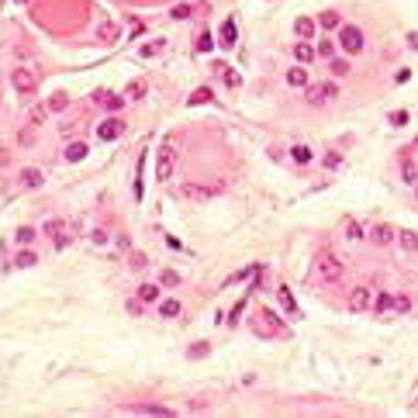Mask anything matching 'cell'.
<instances>
[{"label": "cell", "mask_w": 418, "mask_h": 418, "mask_svg": "<svg viewBox=\"0 0 418 418\" xmlns=\"http://www.w3.org/2000/svg\"><path fill=\"white\" fill-rule=\"evenodd\" d=\"M335 97H339V83L335 80H322V83H308L304 86V100L315 104V107H322V104H329Z\"/></svg>", "instance_id": "cell-1"}, {"label": "cell", "mask_w": 418, "mask_h": 418, "mask_svg": "<svg viewBox=\"0 0 418 418\" xmlns=\"http://www.w3.org/2000/svg\"><path fill=\"white\" fill-rule=\"evenodd\" d=\"M315 52H318V49H315V45H308L304 38H301V42L294 45V56H297V63H301V66H311V59H315Z\"/></svg>", "instance_id": "cell-14"}, {"label": "cell", "mask_w": 418, "mask_h": 418, "mask_svg": "<svg viewBox=\"0 0 418 418\" xmlns=\"http://www.w3.org/2000/svg\"><path fill=\"white\" fill-rule=\"evenodd\" d=\"M17 3H28V0H17Z\"/></svg>", "instance_id": "cell-50"}, {"label": "cell", "mask_w": 418, "mask_h": 418, "mask_svg": "<svg viewBox=\"0 0 418 418\" xmlns=\"http://www.w3.org/2000/svg\"><path fill=\"white\" fill-rule=\"evenodd\" d=\"M159 290H163V283H142L139 297L145 301V304H152V301H159Z\"/></svg>", "instance_id": "cell-21"}, {"label": "cell", "mask_w": 418, "mask_h": 418, "mask_svg": "<svg viewBox=\"0 0 418 418\" xmlns=\"http://www.w3.org/2000/svg\"><path fill=\"white\" fill-rule=\"evenodd\" d=\"M287 83H290V86H308V83H311V80H308V70H304L301 63L290 66V70H287Z\"/></svg>", "instance_id": "cell-16"}, {"label": "cell", "mask_w": 418, "mask_h": 418, "mask_svg": "<svg viewBox=\"0 0 418 418\" xmlns=\"http://www.w3.org/2000/svg\"><path fill=\"white\" fill-rule=\"evenodd\" d=\"M97 38H100L104 45H114V42L121 38V28H118L114 21H100V24H97Z\"/></svg>", "instance_id": "cell-10"}, {"label": "cell", "mask_w": 418, "mask_h": 418, "mask_svg": "<svg viewBox=\"0 0 418 418\" xmlns=\"http://www.w3.org/2000/svg\"><path fill=\"white\" fill-rule=\"evenodd\" d=\"M290 159H294V163H311L315 152H311L308 145H294V149H290Z\"/></svg>", "instance_id": "cell-27"}, {"label": "cell", "mask_w": 418, "mask_h": 418, "mask_svg": "<svg viewBox=\"0 0 418 418\" xmlns=\"http://www.w3.org/2000/svg\"><path fill=\"white\" fill-rule=\"evenodd\" d=\"M370 239H373L377 246H391V239H398V232H394L391 225H377V228L370 232Z\"/></svg>", "instance_id": "cell-15"}, {"label": "cell", "mask_w": 418, "mask_h": 418, "mask_svg": "<svg viewBox=\"0 0 418 418\" xmlns=\"http://www.w3.org/2000/svg\"><path fill=\"white\" fill-rule=\"evenodd\" d=\"M125 100H128L125 93H114V97H104V104H107L111 111H121V107H125Z\"/></svg>", "instance_id": "cell-36"}, {"label": "cell", "mask_w": 418, "mask_h": 418, "mask_svg": "<svg viewBox=\"0 0 418 418\" xmlns=\"http://www.w3.org/2000/svg\"><path fill=\"white\" fill-rule=\"evenodd\" d=\"M405 121H408V111H394V114H391V125H394V128H401Z\"/></svg>", "instance_id": "cell-44"}, {"label": "cell", "mask_w": 418, "mask_h": 418, "mask_svg": "<svg viewBox=\"0 0 418 418\" xmlns=\"http://www.w3.org/2000/svg\"><path fill=\"white\" fill-rule=\"evenodd\" d=\"M252 329H256L259 335H280V318L273 311H259V315L252 318Z\"/></svg>", "instance_id": "cell-6"}, {"label": "cell", "mask_w": 418, "mask_h": 418, "mask_svg": "<svg viewBox=\"0 0 418 418\" xmlns=\"http://www.w3.org/2000/svg\"><path fill=\"white\" fill-rule=\"evenodd\" d=\"M218 45H221V49H232V45H235V21H232V17L225 21V28H221V42H218Z\"/></svg>", "instance_id": "cell-23"}, {"label": "cell", "mask_w": 418, "mask_h": 418, "mask_svg": "<svg viewBox=\"0 0 418 418\" xmlns=\"http://www.w3.org/2000/svg\"><path fill=\"white\" fill-rule=\"evenodd\" d=\"M163 45H166L163 38H156L152 45H142V59H152V56H159V52H163Z\"/></svg>", "instance_id": "cell-33"}, {"label": "cell", "mask_w": 418, "mask_h": 418, "mask_svg": "<svg viewBox=\"0 0 418 418\" xmlns=\"http://www.w3.org/2000/svg\"><path fill=\"white\" fill-rule=\"evenodd\" d=\"M42 183H45L42 169H31V166H28V169H21V187H28V190H38Z\"/></svg>", "instance_id": "cell-13"}, {"label": "cell", "mask_w": 418, "mask_h": 418, "mask_svg": "<svg viewBox=\"0 0 418 418\" xmlns=\"http://www.w3.org/2000/svg\"><path fill=\"white\" fill-rule=\"evenodd\" d=\"M218 70H221V76H225V83H228V86H239V83H242V80H239V73H232L228 66H218Z\"/></svg>", "instance_id": "cell-41"}, {"label": "cell", "mask_w": 418, "mask_h": 418, "mask_svg": "<svg viewBox=\"0 0 418 418\" xmlns=\"http://www.w3.org/2000/svg\"><path fill=\"white\" fill-rule=\"evenodd\" d=\"M159 283H163V287H176V283H180V273H176V270H169V266H166V270H163V273H159Z\"/></svg>", "instance_id": "cell-31"}, {"label": "cell", "mask_w": 418, "mask_h": 418, "mask_svg": "<svg viewBox=\"0 0 418 418\" xmlns=\"http://www.w3.org/2000/svg\"><path fill=\"white\" fill-rule=\"evenodd\" d=\"M315 28H318V21H311V17H297V21H294V35L304 38V42H311Z\"/></svg>", "instance_id": "cell-12"}, {"label": "cell", "mask_w": 418, "mask_h": 418, "mask_svg": "<svg viewBox=\"0 0 418 418\" xmlns=\"http://www.w3.org/2000/svg\"><path fill=\"white\" fill-rule=\"evenodd\" d=\"M35 235H38V232H35L31 225H21V228L14 232V239H17V246H31V242H35Z\"/></svg>", "instance_id": "cell-26"}, {"label": "cell", "mask_w": 418, "mask_h": 418, "mask_svg": "<svg viewBox=\"0 0 418 418\" xmlns=\"http://www.w3.org/2000/svg\"><path fill=\"white\" fill-rule=\"evenodd\" d=\"M211 100H214L211 86H197V90H194V93L187 97V104H190V107H197V104H211Z\"/></svg>", "instance_id": "cell-20"}, {"label": "cell", "mask_w": 418, "mask_h": 418, "mask_svg": "<svg viewBox=\"0 0 418 418\" xmlns=\"http://www.w3.org/2000/svg\"><path fill=\"white\" fill-rule=\"evenodd\" d=\"M221 190V183H214V187H201V183H187L183 187V197H190V201H211L214 194Z\"/></svg>", "instance_id": "cell-9"}, {"label": "cell", "mask_w": 418, "mask_h": 418, "mask_svg": "<svg viewBox=\"0 0 418 418\" xmlns=\"http://www.w3.org/2000/svg\"><path fill=\"white\" fill-rule=\"evenodd\" d=\"M14 263H17V266H35V263H38V256H35V252H28V249H24V252H21V256H17V259H14Z\"/></svg>", "instance_id": "cell-40"}, {"label": "cell", "mask_w": 418, "mask_h": 418, "mask_svg": "<svg viewBox=\"0 0 418 418\" xmlns=\"http://www.w3.org/2000/svg\"><path fill=\"white\" fill-rule=\"evenodd\" d=\"M408 45H412V49H418V35H408Z\"/></svg>", "instance_id": "cell-49"}, {"label": "cell", "mask_w": 418, "mask_h": 418, "mask_svg": "<svg viewBox=\"0 0 418 418\" xmlns=\"http://www.w3.org/2000/svg\"><path fill=\"white\" fill-rule=\"evenodd\" d=\"M52 111H49V104H35L31 111H28V125L35 128V125H45V118H49Z\"/></svg>", "instance_id": "cell-19"}, {"label": "cell", "mask_w": 418, "mask_h": 418, "mask_svg": "<svg viewBox=\"0 0 418 418\" xmlns=\"http://www.w3.org/2000/svg\"><path fill=\"white\" fill-rule=\"evenodd\" d=\"M339 163H342V156H339V152H332V156H329V159H325V166H329V169H335V166H339Z\"/></svg>", "instance_id": "cell-47"}, {"label": "cell", "mask_w": 418, "mask_h": 418, "mask_svg": "<svg viewBox=\"0 0 418 418\" xmlns=\"http://www.w3.org/2000/svg\"><path fill=\"white\" fill-rule=\"evenodd\" d=\"M318 24H322L325 31H335V28H342V14H335V10H325V14H318Z\"/></svg>", "instance_id": "cell-18"}, {"label": "cell", "mask_w": 418, "mask_h": 418, "mask_svg": "<svg viewBox=\"0 0 418 418\" xmlns=\"http://www.w3.org/2000/svg\"><path fill=\"white\" fill-rule=\"evenodd\" d=\"M339 45H342V52L356 56V52H363L366 38H363V31H359L356 24H342V28H339Z\"/></svg>", "instance_id": "cell-2"}, {"label": "cell", "mask_w": 418, "mask_h": 418, "mask_svg": "<svg viewBox=\"0 0 418 418\" xmlns=\"http://www.w3.org/2000/svg\"><path fill=\"white\" fill-rule=\"evenodd\" d=\"M45 104H49V111H52V114H59V111H66V107H70V97H66V93H52Z\"/></svg>", "instance_id": "cell-25"}, {"label": "cell", "mask_w": 418, "mask_h": 418, "mask_svg": "<svg viewBox=\"0 0 418 418\" xmlns=\"http://www.w3.org/2000/svg\"><path fill=\"white\" fill-rule=\"evenodd\" d=\"M173 166H176V145H173V142H163V149H159V166H156L159 180H169V176H173Z\"/></svg>", "instance_id": "cell-4"}, {"label": "cell", "mask_w": 418, "mask_h": 418, "mask_svg": "<svg viewBox=\"0 0 418 418\" xmlns=\"http://www.w3.org/2000/svg\"><path fill=\"white\" fill-rule=\"evenodd\" d=\"M373 304V290L370 287H352L349 290V311H366Z\"/></svg>", "instance_id": "cell-7"}, {"label": "cell", "mask_w": 418, "mask_h": 418, "mask_svg": "<svg viewBox=\"0 0 418 418\" xmlns=\"http://www.w3.org/2000/svg\"><path fill=\"white\" fill-rule=\"evenodd\" d=\"M128 266H132V270H145V266H149L145 252H128Z\"/></svg>", "instance_id": "cell-34"}, {"label": "cell", "mask_w": 418, "mask_h": 418, "mask_svg": "<svg viewBox=\"0 0 418 418\" xmlns=\"http://www.w3.org/2000/svg\"><path fill=\"white\" fill-rule=\"evenodd\" d=\"M169 17H173V21H187V17H190V3H176V7H169Z\"/></svg>", "instance_id": "cell-32"}, {"label": "cell", "mask_w": 418, "mask_h": 418, "mask_svg": "<svg viewBox=\"0 0 418 418\" xmlns=\"http://www.w3.org/2000/svg\"><path fill=\"white\" fill-rule=\"evenodd\" d=\"M10 86L17 90V93H31L35 90V73L28 70V66H17V70H10Z\"/></svg>", "instance_id": "cell-5"}, {"label": "cell", "mask_w": 418, "mask_h": 418, "mask_svg": "<svg viewBox=\"0 0 418 418\" xmlns=\"http://www.w3.org/2000/svg\"><path fill=\"white\" fill-rule=\"evenodd\" d=\"M394 311H401V315H408V311H412V301H408L405 294H394Z\"/></svg>", "instance_id": "cell-37"}, {"label": "cell", "mask_w": 418, "mask_h": 418, "mask_svg": "<svg viewBox=\"0 0 418 418\" xmlns=\"http://www.w3.org/2000/svg\"><path fill=\"white\" fill-rule=\"evenodd\" d=\"M277 297H280V308H283L290 318H301V311H297V301H294V294H290L287 287H277Z\"/></svg>", "instance_id": "cell-11"}, {"label": "cell", "mask_w": 418, "mask_h": 418, "mask_svg": "<svg viewBox=\"0 0 418 418\" xmlns=\"http://www.w3.org/2000/svg\"><path fill=\"white\" fill-rule=\"evenodd\" d=\"M139 415H173L169 408H159V405H145V408H135Z\"/></svg>", "instance_id": "cell-38"}, {"label": "cell", "mask_w": 418, "mask_h": 418, "mask_svg": "<svg viewBox=\"0 0 418 418\" xmlns=\"http://www.w3.org/2000/svg\"><path fill=\"white\" fill-rule=\"evenodd\" d=\"M398 242H401V249H405V252H418V232H412V228L398 232Z\"/></svg>", "instance_id": "cell-17"}, {"label": "cell", "mask_w": 418, "mask_h": 418, "mask_svg": "<svg viewBox=\"0 0 418 418\" xmlns=\"http://www.w3.org/2000/svg\"><path fill=\"white\" fill-rule=\"evenodd\" d=\"M211 349H208V342H194V349H187V356L190 359H201V356H208Z\"/></svg>", "instance_id": "cell-39"}, {"label": "cell", "mask_w": 418, "mask_h": 418, "mask_svg": "<svg viewBox=\"0 0 418 418\" xmlns=\"http://www.w3.org/2000/svg\"><path fill=\"white\" fill-rule=\"evenodd\" d=\"M142 308H145V301H142V297L128 301V315H142Z\"/></svg>", "instance_id": "cell-45"}, {"label": "cell", "mask_w": 418, "mask_h": 418, "mask_svg": "<svg viewBox=\"0 0 418 418\" xmlns=\"http://www.w3.org/2000/svg\"><path fill=\"white\" fill-rule=\"evenodd\" d=\"M211 49H214V42H211V35L204 31V35L197 38V52H211Z\"/></svg>", "instance_id": "cell-43"}, {"label": "cell", "mask_w": 418, "mask_h": 418, "mask_svg": "<svg viewBox=\"0 0 418 418\" xmlns=\"http://www.w3.org/2000/svg\"><path fill=\"white\" fill-rule=\"evenodd\" d=\"M90 239H93V246H104V242H107V232H104V228H93Z\"/></svg>", "instance_id": "cell-46"}, {"label": "cell", "mask_w": 418, "mask_h": 418, "mask_svg": "<svg viewBox=\"0 0 418 418\" xmlns=\"http://www.w3.org/2000/svg\"><path fill=\"white\" fill-rule=\"evenodd\" d=\"M318 273H322V280L335 283V280L342 277V259L332 256V252H322V256H318Z\"/></svg>", "instance_id": "cell-3"}, {"label": "cell", "mask_w": 418, "mask_h": 418, "mask_svg": "<svg viewBox=\"0 0 418 418\" xmlns=\"http://www.w3.org/2000/svg\"><path fill=\"white\" fill-rule=\"evenodd\" d=\"M377 311H380V315L394 311V294H387V290H384V294H377Z\"/></svg>", "instance_id": "cell-30"}, {"label": "cell", "mask_w": 418, "mask_h": 418, "mask_svg": "<svg viewBox=\"0 0 418 418\" xmlns=\"http://www.w3.org/2000/svg\"><path fill=\"white\" fill-rule=\"evenodd\" d=\"M125 97H128V100H139V97H145V83H128Z\"/></svg>", "instance_id": "cell-35"}, {"label": "cell", "mask_w": 418, "mask_h": 418, "mask_svg": "<svg viewBox=\"0 0 418 418\" xmlns=\"http://www.w3.org/2000/svg\"><path fill=\"white\" fill-rule=\"evenodd\" d=\"M86 152H90V149H86V142H73L70 149H66V159H70V163H83V159H86Z\"/></svg>", "instance_id": "cell-22"}, {"label": "cell", "mask_w": 418, "mask_h": 418, "mask_svg": "<svg viewBox=\"0 0 418 418\" xmlns=\"http://www.w3.org/2000/svg\"><path fill=\"white\" fill-rule=\"evenodd\" d=\"M318 52H322V56H332V52H335V45H332V42H322V45H318Z\"/></svg>", "instance_id": "cell-48"}, {"label": "cell", "mask_w": 418, "mask_h": 418, "mask_svg": "<svg viewBox=\"0 0 418 418\" xmlns=\"http://www.w3.org/2000/svg\"><path fill=\"white\" fill-rule=\"evenodd\" d=\"M329 70L335 73V76H346V73H349V63H346V59H332V66H329Z\"/></svg>", "instance_id": "cell-42"}, {"label": "cell", "mask_w": 418, "mask_h": 418, "mask_svg": "<svg viewBox=\"0 0 418 418\" xmlns=\"http://www.w3.org/2000/svg\"><path fill=\"white\" fill-rule=\"evenodd\" d=\"M401 176H405V183H418V166H415V159H401Z\"/></svg>", "instance_id": "cell-24"}, {"label": "cell", "mask_w": 418, "mask_h": 418, "mask_svg": "<svg viewBox=\"0 0 418 418\" xmlns=\"http://www.w3.org/2000/svg\"><path fill=\"white\" fill-rule=\"evenodd\" d=\"M97 135H100V142H114V139H121V135H125V121H121V118H107V121H100Z\"/></svg>", "instance_id": "cell-8"}, {"label": "cell", "mask_w": 418, "mask_h": 418, "mask_svg": "<svg viewBox=\"0 0 418 418\" xmlns=\"http://www.w3.org/2000/svg\"><path fill=\"white\" fill-rule=\"evenodd\" d=\"M159 315H163V318H176V315H180V301H173V297H169V301H159Z\"/></svg>", "instance_id": "cell-28"}, {"label": "cell", "mask_w": 418, "mask_h": 418, "mask_svg": "<svg viewBox=\"0 0 418 418\" xmlns=\"http://www.w3.org/2000/svg\"><path fill=\"white\" fill-rule=\"evenodd\" d=\"M363 235H366V228H363L359 221H346V239L349 242H359Z\"/></svg>", "instance_id": "cell-29"}]
</instances>
